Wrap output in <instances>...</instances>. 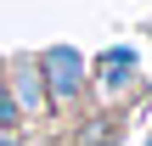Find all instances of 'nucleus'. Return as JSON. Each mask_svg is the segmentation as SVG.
I'll return each mask as SVG.
<instances>
[{
	"label": "nucleus",
	"instance_id": "obj_1",
	"mask_svg": "<svg viewBox=\"0 0 152 146\" xmlns=\"http://www.w3.org/2000/svg\"><path fill=\"white\" fill-rule=\"evenodd\" d=\"M6 90H11V101H17V113H23V124H34V118H45V113H51L39 56H17V62H6Z\"/></svg>",
	"mask_w": 152,
	"mask_h": 146
},
{
	"label": "nucleus",
	"instance_id": "obj_2",
	"mask_svg": "<svg viewBox=\"0 0 152 146\" xmlns=\"http://www.w3.org/2000/svg\"><path fill=\"white\" fill-rule=\"evenodd\" d=\"M39 73H45L51 107H68V101L79 96V84H85V62H79V51H68V45H51V51L39 56Z\"/></svg>",
	"mask_w": 152,
	"mask_h": 146
},
{
	"label": "nucleus",
	"instance_id": "obj_3",
	"mask_svg": "<svg viewBox=\"0 0 152 146\" xmlns=\"http://www.w3.org/2000/svg\"><path fill=\"white\" fill-rule=\"evenodd\" d=\"M0 129H6V135H17V129H23V113H17L11 90H6V62H0Z\"/></svg>",
	"mask_w": 152,
	"mask_h": 146
}]
</instances>
